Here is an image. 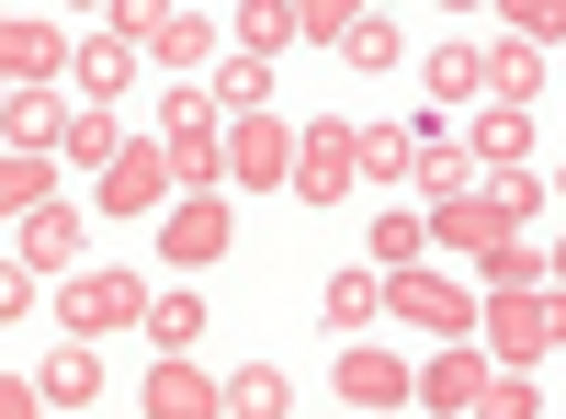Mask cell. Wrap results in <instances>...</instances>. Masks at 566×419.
<instances>
[{
  "mask_svg": "<svg viewBox=\"0 0 566 419\" xmlns=\"http://www.w3.org/2000/svg\"><path fill=\"white\" fill-rule=\"evenodd\" d=\"M136 408L148 419H227V375H205L193 352H159L148 386H136Z\"/></svg>",
  "mask_w": 566,
  "mask_h": 419,
  "instance_id": "8fae6325",
  "label": "cell"
},
{
  "mask_svg": "<svg viewBox=\"0 0 566 419\" xmlns=\"http://www.w3.org/2000/svg\"><path fill=\"white\" fill-rule=\"evenodd\" d=\"M227 34H239L250 57H283V45H306V23H295V0H227Z\"/></svg>",
  "mask_w": 566,
  "mask_h": 419,
  "instance_id": "7402d4cb",
  "label": "cell"
},
{
  "mask_svg": "<svg viewBox=\"0 0 566 419\" xmlns=\"http://www.w3.org/2000/svg\"><path fill=\"white\" fill-rule=\"evenodd\" d=\"M148 69H170V80H205V69H216V12H193V0H181V12L148 34Z\"/></svg>",
  "mask_w": 566,
  "mask_h": 419,
  "instance_id": "2e32d148",
  "label": "cell"
},
{
  "mask_svg": "<svg viewBox=\"0 0 566 419\" xmlns=\"http://www.w3.org/2000/svg\"><path fill=\"white\" fill-rule=\"evenodd\" d=\"M499 23L533 34V45H555V34H566V0H499Z\"/></svg>",
  "mask_w": 566,
  "mask_h": 419,
  "instance_id": "836d02e7",
  "label": "cell"
},
{
  "mask_svg": "<svg viewBox=\"0 0 566 419\" xmlns=\"http://www.w3.org/2000/svg\"><path fill=\"white\" fill-rule=\"evenodd\" d=\"M205 12H227V0H205Z\"/></svg>",
  "mask_w": 566,
  "mask_h": 419,
  "instance_id": "74e56055",
  "label": "cell"
},
{
  "mask_svg": "<svg viewBox=\"0 0 566 419\" xmlns=\"http://www.w3.org/2000/svg\"><path fill=\"white\" fill-rule=\"evenodd\" d=\"M170 193H181L170 136H125V148H114V170L91 181V205H103V216H170Z\"/></svg>",
  "mask_w": 566,
  "mask_h": 419,
  "instance_id": "277c9868",
  "label": "cell"
},
{
  "mask_svg": "<svg viewBox=\"0 0 566 419\" xmlns=\"http://www.w3.org/2000/svg\"><path fill=\"white\" fill-rule=\"evenodd\" d=\"M488 375H499L488 329H453L431 363H419V408H442V419H476V408H488Z\"/></svg>",
  "mask_w": 566,
  "mask_h": 419,
  "instance_id": "ba28073f",
  "label": "cell"
},
{
  "mask_svg": "<svg viewBox=\"0 0 566 419\" xmlns=\"http://www.w3.org/2000/svg\"><path fill=\"white\" fill-rule=\"evenodd\" d=\"M317 317H328V329H374V317H386V272H328V295H317Z\"/></svg>",
  "mask_w": 566,
  "mask_h": 419,
  "instance_id": "603a6c76",
  "label": "cell"
},
{
  "mask_svg": "<svg viewBox=\"0 0 566 419\" xmlns=\"http://www.w3.org/2000/svg\"><path fill=\"white\" fill-rule=\"evenodd\" d=\"M227 239H239V227H227V205H216V193H181V205L159 216V261H170V272H216V261H227Z\"/></svg>",
  "mask_w": 566,
  "mask_h": 419,
  "instance_id": "7c38bea8",
  "label": "cell"
},
{
  "mask_svg": "<svg viewBox=\"0 0 566 419\" xmlns=\"http://www.w3.org/2000/svg\"><path fill=\"white\" fill-rule=\"evenodd\" d=\"M374 12V0H295V23H306V45H340L352 23Z\"/></svg>",
  "mask_w": 566,
  "mask_h": 419,
  "instance_id": "d6a6232c",
  "label": "cell"
},
{
  "mask_svg": "<svg viewBox=\"0 0 566 419\" xmlns=\"http://www.w3.org/2000/svg\"><path fill=\"white\" fill-rule=\"evenodd\" d=\"M476 284H555V261L533 250V227H522V239H499V250L476 261Z\"/></svg>",
  "mask_w": 566,
  "mask_h": 419,
  "instance_id": "f546056e",
  "label": "cell"
},
{
  "mask_svg": "<svg viewBox=\"0 0 566 419\" xmlns=\"http://www.w3.org/2000/svg\"><path fill=\"white\" fill-rule=\"evenodd\" d=\"M103 12H114V34H136V45H148V34L181 12V0H103Z\"/></svg>",
  "mask_w": 566,
  "mask_h": 419,
  "instance_id": "e575fe53",
  "label": "cell"
},
{
  "mask_svg": "<svg viewBox=\"0 0 566 419\" xmlns=\"http://www.w3.org/2000/svg\"><path fill=\"white\" fill-rule=\"evenodd\" d=\"M555 193H566V170H555Z\"/></svg>",
  "mask_w": 566,
  "mask_h": 419,
  "instance_id": "f35d334b",
  "label": "cell"
},
{
  "mask_svg": "<svg viewBox=\"0 0 566 419\" xmlns=\"http://www.w3.org/2000/svg\"><path fill=\"white\" fill-rule=\"evenodd\" d=\"M374 272H408V261H431V216H408V205H386V216H374Z\"/></svg>",
  "mask_w": 566,
  "mask_h": 419,
  "instance_id": "d4e9b609",
  "label": "cell"
},
{
  "mask_svg": "<svg viewBox=\"0 0 566 419\" xmlns=\"http://www.w3.org/2000/svg\"><path fill=\"white\" fill-rule=\"evenodd\" d=\"M114 148H125L114 103H80V114H69V136H57V159H69L80 181H103V170H114Z\"/></svg>",
  "mask_w": 566,
  "mask_h": 419,
  "instance_id": "ffe728a7",
  "label": "cell"
},
{
  "mask_svg": "<svg viewBox=\"0 0 566 419\" xmlns=\"http://www.w3.org/2000/svg\"><path fill=\"white\" fill-rule=\"evenodd\" d=\"M340 69H363V80H386V69H408V45H397V23H386V12H363V23L340 34Z\"/></svg>",
  "mask_w": 566,
  "mask_h": 419,
  "instance_id": "4316f807",
  "label": "cell"
},
{
  "mask_svg": "<svg viewBox=\"0 0 566 419\" xmlns=\"http://www.w3.org/2000/svg\"><path fill=\"white\" fill-rule=\"evenodd\" d=\"M476 329H488L499 363H544V352H566V284H488Z\"/></svg>",
  "mask_w": 566,
  "mask_h": 419,
  "instance_id": "6da1fadb",
  "label": "cell"
},
{
  "mask_svg": "<svg viewBox=\"0 0 566 419\" xmlns=\"http://www.w3.org/2000/svg\"><path fill=\"white\" fill-rule=\"evenodd\" d=\"M544 261H555V284H566V239H555V250H544Z\"/></svg>",
  "mask_w": 566,
  "mask_h": 419,
  "instance_id": "8d00e7d4",
  "label": "cell"
},
{
  "mask_svg": "<svg viewBox=\"0 0 566 419\" xmlns=\"http://www.w3.org/2000/svg\"><path fill=\"white\" fill-rule=\"evenodd\" d=\"M159 136H170V170L181 193H216L227 181V103L193 80V91H159Z\"/></svg>",
  "mask_w": 566,
  "mask_h": 419,
  "instance_id": "7a4b0ae2",
  "label": "cell"
},
{
  "mask_svg": "<svg viewBox=\"0 0 566 419\" xmlns=\"http://www.w3.org/2000/svg\"><path fill=\"white\" fill-rule=\"evenodd\" d=\"M148 284H136V272H69V284H57V317H69V329L80 341H114V329H148Z\"/></svg>",
  "mask_w": 566,
  "mask_h": 419,
  "instance_id": "5b68a950",
  "label": "cell"
},
{
  "mask_svg": "<svg viewBox=\"0 0 566 419\" xmlns=\"http://www.w3.org/2000/svg\"><path fill=\"white\" fill-rule=\"evenodd\" d=\"M136 69H148V45L136 34H80V103H114V91H136Z\"/></svg>",
  "mask_w": 566,
  "mask_h": 419,
  "instance_id": "9a60e30c",
  "label": "cell"
},
{
  "mask_svg": "<svg viewBox=\"0 0 566 419\" xmlns=\"http://www.w3.org/2000/svg\"><path fill=\"white\" fill-rule=\"evenodd\" d=\"M419 170V136L408 125H363V181H408Z\"/></svg>",
  "mask_w": 566,
  "mask_h": 419,
  "instance_id": "4dcf8cb0",
  "label": "cell"
},
{
  "mask_svg": "<svg viewBox=\"0 0 566 419\" xmlns=\"http://www.w3.org/2000/svg\"><path fill=\"white\" fill-rule=\"evenodd\" d=\"M205 91H216L227 114H261V103H272V57H250V45H239V57H216V69H205Z\"/></svg>",
  "mask_w": 566,
  "mask_h": 419,
  "instance_id": "484cf974",
  "label": "cell"
},
{
  "mask_svg": "<svg viewBox=\"0 0 566 419\" xmlns=\"http://www.w3.org/2000/svg\"><path fill=\"white\" fill-rule=\"evenodd\" d=\"M80 69V34L69 23H45V12H12L0 23V91H57Z\"/></svg>",
  "mask_w": 566,
  "mask_h": 419,
  "instance_id": "8992f818",
  "label": "cell"
},
{
  "mask_svg": "<svg viewBox=\"0 0 566 419\" xmlns=\"http://www.w3.org/2000/svg\"><path fill=\"white\" fill-rule=\"evenodd\" d=\"M476 306H488V284H464V272H386V317H408V329H431V341H453V329H476Z\"/></svg>",
  "mask_w": 566,
  "mask_h": 419,
  "instance_id": "3957f363",
  "label": "cell"
},
{
  "mask_svg": "<svg viewBox=\"0 0 566 419\" xmlns=\"http://www.w3.org/2000/svg\"><path fill=\"white\" fill-rule=\"evenodd\" d=\"M80 114V91H0V125H12V148H57Z\"/></svg>",
  "mask_w": 566,
  "mask_h": 419,
  "instance_id": "ac0fdd59",
  "label": "cell"
},
{
  "mask_svg": "<svg viewBox=\"0 0 566 419\" xmlns=\"http://www.w3.org/2000/svg\"><path fill=\"white\" fill-rule=\"evenodd\" d=\"M34 386H45V408H103V341H57V352H45L34 363Z\"/></svg>",
  "mask_w": 566,
  "mask_h": 419,
  "instance_id": "5bb4252c",
  "label": "cell"
},
{
  "mask_svg": "<svg viewBox=\"0 0 566 419\" xmlns=\"http://www.w3.org/2000/svg\"><path fill=\"white\" fill-rule=\"evenodd\" d=\"M488 419H544V386L522 375V363H499V375H488Z\"/></svg>",
  "mask_w": 566,
  "mask_h": 419,
  "instance_id": "1f68e13d",
  "label": "cell"
},
{
  "mask_svg": "<svg viewBox=\"0 0 566 419\" xmlns=\"http://www.w3.org/2000/svg\"><path fill=\"white\" fill-rule=\"evenodd\" d=\"M148 341H159V352H205V295H193V284H170V295L148 306Z\"/></svg>",
  "mask_w": 566,
  "mask_h": 419,
  "instance_id": "83f0119b",
  "label": "cell"
},
{
  "mask_svg": "<svg viewBox=\"0 0 566 419\" xmlns=\"http://www.w3.org/2000/svg\"><path fill=\"white\" fill-rule=\"evenodd\" d=\"M57 148H0V216H34V205H57Z\"/></svg>",
  "mask_w": 566,
  "mask_h": 419,
  "instance_id": "d6986e66",
  "label": "cell"
},
{
  "mask_svg": "<svg viewBox=\"0 0 566 419\" xmlns=\"http://www.w3.org/2000/svg\"><path fill=\"white\" fill-rule=\"evenodd\" d=\"M488 103H544V45L533 34H499L488 45Z\"/></svg>",
  "mask_w": 566,
  "mask_h": 419,
  "instance_id": "44dd1931",
  "label": "cell"
},
{
  "mask_svg": "<svg viewBox=\"0 0 566 419\" xmlns=\"http://www.w3.org/2000/svg\"><path fill=\"white\" fill-rule=\"evenodd\" d=\"M352 181H363V125H340V114L295 125V205H340Z\"/></svg>",
  "mask_w": 566,
  "mask_h": 419,
  "instance_id": "52a82bcc",
  "label": "cell"
},
{
  "mask_svg": "<svg viewBox=\"0 0 566 419\" xmlns=\"http://www.w3.org/2000/svg\"><path fill=\"white\" fill-rule=\"evenodd\" d=\"M227 181H261V193H295V136H283V114H227Z\"/></svg>",
  "mask_w": 566,
  "mask_h": 419,
  "instance_id": "9c48e42d",
  "label": "cell"
},
{
  "mask_svg": "<svg viewBox=\"0 0 566 419\" xmlns=\"http://www.w3.org/2000/svg\"><path fill=\"white\" fill-rule=\"evenodd\" d=\"M431 12H488V0H431Z\"/></svg>",
  "mask_w": 566,
  "mask_h": 419,
  "instance_id": "d590c367",
  "label": "cell"
},
{
  "mask_svg": "<svg viewBox=\"0 0 566 419\" xmlns=\"http://www.w3.org/2000/svg\"><path fill=\"white\" fill-rule=\"evenodd\" d=\"M431 103H453V114L488 103V45H431Z\"/></svg>",
  "mask_w": 566,
  "mask_h": 419,
  "instance_id": "cb8c5ba5",
  "label": "cell"
},
{
  "mask_svg": "<svg viewBox=\"0 0 566 419\" xmlns=\"http://www.w3.org/2000/svg\"><path fill=\"white\" fill-rule=\"evenodd\" d=\"M295 408V386L272 375V363H250V375H227V419H283Z\"/></svg>",
  "mask_w": 566,
  "mask_h": 419,
  "instance_id": "f1b7e54d",
  "label": "cell"
},
{
  "mask_svg": "<svg viewBox=\"0 0 566 419\" xmlns=\"http://www.w3.org/2000/svg\"><path fill=\"white\" fill-rule=\"evenodd\" d=\"M12 261H34V272H80V239H91V216L80 205H34V216H12Z\"/></svg>",
  "mask_w": 566,
  "mask_h": 419,
  "instance_id": "4fadbf2b",
  "label": "cell"
},
{
  "mask_svg": "<svg viewBox=\"0 0 566 419\" xmlns=\"http://www.w3.org/2000/svg\"><path fill=\"white\" fill-rule=\"evenodd\" d=\"M464 148H476V170H522L533 159V103H476V136H464Z\"/></svg>",
  "mask_w": 566,
  "mask_h": 419,
  "instance_id": "e0dca14e",
  "label": "cell"
},
{
  "mask_svg": "<svg viewBox=\"0 0 566 419\" xmlns=\"http://www.w3.org/2000/svg\"><path fill=\"white\" fill-rule=\"evenodd\" d=\"M340 408H419V363H397L386 341H340Z\"/></svg>",
  "mask_w": 566,
  "mask_h": 419,
  "instance_id": "30bf717a",
  "label": "cell"
}]
</instances>
